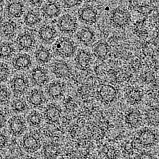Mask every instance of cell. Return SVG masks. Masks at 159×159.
<instances>
[{"label":"cell","instance_id":"cell-1","mask_svg":"<svg viewBox=\"0 0 159 159\" xmlns=\"http://www.w3.org/2000/svg\"><path fill=\"white\" fill-rule=\"evenodd\" d=\"M54 49L58 54L65 57H71L75 50L73 42L66 38L58 40L54 44Z\"/></svg>","mask_w":159,"mask_h":159},{"label":"cell","instance_id":"cell-2","mask_svg":"<svg viewBox=\"0 0 159 159\" xmlns=\"http://www.w3.org/2000/svg\"><path fill=\"white\" fill-rule=\"evenodd\" d=\"M57 25L61 32L66 34L72 33L77 28L76 18L69 14L64 15L59 19Z\"/></svg>","mask_w":159,"mask_h":159},{"label":"cell","instance_id":"cell-3","mask_svg":"<svg viewBox=\"0 0 159 159\" xmlns=\"http://www.w3.org/2000/svg\"><path fill=\"white\" fill-rule=\"evenodd\" d=\"M111 22L118 27H123L127 25L130 20L129 14L122 10H115L112 13Z\"/></svg>","mask_w":159,"mask_h":159},{"label":"cell","instance_id":"cell-4","mask_svg":"<svg viewBox=\"0 0 159 159\" xmlns=\"http://www.w3.org/2000/svg\"><path fill=\"white\" fill-rule=\"evenodd\" d=\"M25 127V121L20 116H14L10 120L9 124L10 132L14 136H19L22 134Z\"/></svg>","mask_w":159,"mask_h":159},{"label":"cell","instance_id":"cell-5","mask_svg":"<svg viewBox=\"0 0 159 159\" xmlns=\"http://www.w3.org/2000/svg\"><path fill=\"white\" fill-rule=\"evenodd\" d=\"M23 148L27 152L34 153L40 147V143L36 137L32 134H27L22 140Z\"/></svg>","mask_w":159,"mask_h":159},{"label":"cell","instance_id":"cell-6","mask_svg":"<svg viewBox=\"0 0 159 159\" xmlns=\"http://www.w3.org/2000/svg\"><path fill=\"white\" fill-rule=\"evenodd\" d=\"M28 83L24 76L18 75L13 78L11 82V88L16 95H22L28 88Z\"/></svg>","mask_w":159,"mask_h":159},{"label":"cell","instance_id":"cell-7","mask_svg":"<svg viewBox=\"0 0 159 159\" xmlns=\"http://www.w3.org/2000/svg\"><path fill=\"white\" fill-rule=\"evenodd\" d=\"M16 43L20 50L29 51L34 47L35 40L31 34L25 32L18 36Z\"/></svg>","mask_w":159,"mask_h":159},{"label":"cell","instance_id":"cell-8","mask_svg":"<svg viewBox=\"0 0 159 159\" xmlns=\"http://www.w3.org/2000/svg\"><path fill=\"white\" fill-rule=\"evenodd\" d=\"M117 95V91L114 87L110 85L102 86L99 91V96L102 102L110 103L115 100Z\"/></svg>","mask_w":159,"mask_h":159},{"label":"cell","instance_id":"cell-9","mask_svg":"<svg viewBox=\"0 0 159 159\" xmlns=\"http://www.w3.org/2000/svg\"><path fill=\"white\" fill-rule=\"evenodd\" d=\"M13 64L17 70H25L31 66L32 60L29 54H19L14 59Z\"/></svg>","mask_w":159,"mask_h":159},{"label":"cell","instance_id":"cell-10","mask_svg":"<svg viewBox=\"0 0 159 159\" xmlns=\"http://www.w3.org/2000/svg\"><path fill=\"white\" fill-rule=\"evenodd\" d=\"M31 79L35 85L43 86L47 83L48 77L45 70H43L42 67H37L32 70Z\"/></svg>","mask_w":159,"mask_h":159},{"label":"cell","instance_id":"cell-11","mask_svg":"<svg viewBox=\"0 0 159 159\" xmlns=\"http://www.w3.org/2000/svg\"><path fill=\"white\" fill-rule=\"evenodd\" d=\"M52 72L58 78H64L69 76L70 69L66 62L58 61L52 66Z\"/></svg>","mask_w":159,"mask_h":159},{"label":"cell","instance_id":"cell-12","mask_svg":"<svg viewBox=\"0 0 159 159\" xmlns=\"http://www.w3.org/2000/svg\"><path fill=\"white\" fill-rule=\"evenodd\" d=\"M39 36L43 42L48 43L54 40L56 32L53 27L49 25H44L39 31Z\"/></svg>","mask_w":159,"mask_h":159},{"label":"cell","instance_id":"cell-13","mask_svg":"<svg viewBox=\"0 0 159 159\" xmlns=\"http://www.w3.org/2000/svg\"><path fill=\"white\" fill-rule=\"evenodd\" d=\"M138 141L144 146H152L156 142V135L150 130H144L140 133L138 137Z\"/></svg>","mask_w":159,"mask_h":159},{"label":"cell","instance_id":"cell-14","mask_svg":"<svg viewBox=\"0 0 159 159\" xmlns=\"http://www.w3.org/2000/svg\"><path fill=\"white\" fill-rule=\"evenodd\" d=\"M7 14L10 18H19L22 16L24 13V7L20 2H13L7 7Z\"/></svg>","mask_w":159,"mask_h":159},{"label":"cell","instance_id":"cell-15","mask_svg":"<svg viewBox=\"0 0 159 159\" xmlns=\"http://www.w3.org/2000/svg\"><path fill=\"white\" fill-rule=\"evenodd\" d=\"M45 118L51 123H57L61 116V111L57 107L53 104L48 105L44 111Z\"/></svg>","mask_w":159,"mask_h":159},{"label":"cell","instance_id":"cell-16","mask_svg":"<svg viewBox=\"0 0 159 159\" xmlns=\"http://www.w3.org/2000/svg\"><path fill=\"white\" fill-rule=\"evenodd\" d=\"M28 100L29 102L34 107H39L44 102L45 98L42 91L35 89L30 92Z\"/></svg>","mask_w":159,"mask_h":159},{"label":"cell","instance_id":"cell-17","mask_svg":"<svg viewBox=\"0 0 159 159\" xmlns=\"http://www.w3.org/2000/svg\"><path fill=\"white\" fill-rule=\"evenodd\" d=\"M97 13L91 7H86L81 10L80 18L83 22L89 23H95L96 20Z\"/></svg>","mask_w":159,"mask_h":159},{"label":"cell","instance_id":"cell-18","mask_svg":"<svg viewBox=\"0 0 159 159\" xmlns=\"http://www.w3.org/2000/svg\"><path fill=\"white\" fill-rule=\"evenodd\" d=\"M42 11L45 16L48 18H54L60 14L61 9L57 3L51 2L46 4L43 7Z\"/></svg>","mask_w":159,"mask_h":159},{"label":"cell","instance_id":"cell-19","mask_svg":"<svg viewBox=\"0 0 159 159\" xmlns=\"http://www.w3.org/2000/svg\"><path fill=\"white\" fill-rule=\"evenodd\" d=\"M76 64L82 69H86L89 66L91 56L90 54L84 50L80 51L75 58Z\"/></svg>","mask_w":159,"mask_h":159},{"label":"cell","instance_id":"cell-20","mask_svg":"<svg viewBox=\"0 0 159 159\" xmlns=\"http://www.w3.org/2000/svg\"><path fill=\"white\" fill-rule=\"evenodd\" d=\"M47 91L48 95L52 98L57 99L63 95L64 87L59 82H53L48 86Z\"/></svg>","mask_w":159,"mask_h":159},{"label":"cell","instance_id":"cell-21","mask_svg":"<svg viewBox=\"0 0 159 159\" xmlns=\"http://www.w3.org/2000/svg\"><path fill=\"white\" fill-rule=\"evenodd\" d=\"M94 34L89 29H83L77 34V38L84 44H90L94 39Z\"/></svg>","mask_w":159,"mask_h":159},{"label":"cell","instance_id":"cell-22","mask_svg":"<svg viewBox=\"0 0 159 159\" xmlns=\"http://www.w3.org/2000/svg\"><path fill=\"white\" fill-rule=\"evenodd\" d=\"M35 55L36 60L40 64H47L51 60V53L46 48H39L35 52Z\"/></svg>","mask_w":159,"mask_h":159},{"label":"cell","instance_id":"cell-23","mask_svg":"<svg viewBox=\"0 0 159 159\" xmlns=\"http://www.w3.org/2000/svg\"><path fill=\"white\" fill-rule=\"evenodd\" d=\"M15 53V49L12 44L9 43H4L0 45V57L3 59H9Z\"/></svg>","mask_w":159,"mask_h":159},{"label":"cell","instance_id":"cell-24","mask_svg":"<svg viewBox=\"0 0 159 159\" xmlns=\"http://www.w3.org/2000/svg\"><path fill=\"white\" fill-rule=\"evenodd\" d=\"M109 51L108 45L104 42L99 43L93 49L94 54L99 58H105L108 54Z\"/></svg>","mask_w":159,"mask_h":159},{"label":"cell","instance_id":"cell-25","mask_svg":"<svg viewBox=\"0 0 159 159\" xmlns=\"http://www.w3.org/2000/svg\"><path fill=\"white\" fill-rule=\"evenodd\" d=\"M16 23L13 21H7L4 23L2 27V32L3 35L7 38H11L16 31Z\"/></svg>","mask_w":159,"mask_h":159},{"label":"cell","instance_id":"cell-26","mask_svg":"<svg viewBox=\"0 0 159 159\" xmlns=\"http://www.w3.org/2000/svg\"><path fill=\"white\" fill-rule=\"evenodd\" d=\"M40 20L38 15L34 11H30L25 14L24 18V22L29 27H32L38 24Z\"/></svg>","mask_w":159,"mask_h":159},{"label":"cell","instance_id":"cell-27","mask_svg":"<svg viewBox=\"0 0 159 159\" xmlns=\"http://www.w3.org/2000/svg\"><path fill=\"white\" fill-rule=\"evenodd\" d=\"M147 119L150 124L154 126L158 125L159 119V112L158 109H151L147 111Z\"/></svg>","mask_w":159,"mask_h":159},{"label":"cell","instance_id":"cell-28","mask_svg":"<svg viewBox=\"0 0 159 159\" xmlns=\"http://www.w3.org/2000/svg\"><path fill=\"white\" fill-rule=\"evenodd\" d=\"M126 121L128 124L132 127H137L140 122V116L137 111H133L129 113L126 116Z\"/></svg>","mask_w":159,"mask_h":159},{"label":"cell","instance_id":"cell-29","mask_svg":"<svg viewBox=\"0 0 159 159\" xmlns=\"http://www.w3.org/2000/svg\"><path fill=\"white\" fill-rule=\"evenodd\" d=\"M10 93L5 86H0V105H4L9 102Z\"/></svg>","mask_w":159,"mask_h":159},{"label":"cell","instance_id":"cell-30","mask_svg":"<svg viewBox=\"0 0 159 159\" xmlns=\"http://www.w3.org/2000/svg\"><path fill=\"white\" fill-rule=\"evenodd\" d=\"M11 107L14 111L17 113H20L26 110L27 104L25 102L22 100L16 99L13 101L11 104Z\"/></svg>","mask_w":159,"mask_h":159},{"label":"cell","instance_id":"cell-31","mask_svg":"<svg viewBox=\"0 0 159 159\" xmlns=\"http://www.w3.org/2000/svg\"><path fill=\"white\" fill-rule=\"evenodd\" d=\"M10 73L9 67L7 64L0 62V82L6 81Z\"/></svg>","mask_w":159,"mask_h":159},{"label":"cell","instance_id":"cell-32","mask_svg":"<svg viewBox=\"0 0 159 159\" xmlns=\"http://www.w3.org/2000/svg\"><path fill=\"white\" fill-rule=\"evenodd\" d=\"M28 121L33 126H38L42 122V116L39 113L32 112L28 117Z\"/></svg>","mask_w":159,"mask_h":159},{"label":"cell","instance_id":"cell-33","mask_svg":"<svg viewBox=\"0 0 159 159\" xmlns=\"http://www.w3.org/2000/svg\"><path fill=\"white\" fill-rule=\"evenodd\" d=\"M129 100L130 101L136 102H139L140 100L141 95H140V92L135 90V91L130 92L129 95Z\"/></svg>","mask_w":159,"mask_h":159},{"label":"cell","instance_id":"cell-34","mask_svg":"<svg viewBox=\"0 0 159 159\" xmlns=\"http://www.w3.org/2000/svg\"><path fill=\"white\" fill-rule=\"evenodd\" d=\"M80 0H62L64 6L67 8L76 7L80 3Z\"/></svg>","mask_w":159,"mask_h":159},{"label":"cell","instance_id":"cell-35","mask_svg":"<svg viewBox=\"0 0 159 159\" xmlns=\"http://www.w3.org/2000/svg\"><path fill=\"white\" fill-rule=\"evenodd\" d=\"M7 138L5 134L0 133V149L5 148L7 146Z\"/></svg>","mask_w":159,"mask_h":159},{"label":"cell","instance_id":"cell-36","mask_svg":"<svg viewBox=\"0 0 159 159\" xmlns=\"http://www.w3.org/2000/svg\"><path fill=\"white\" fill-rule=\"evenodd\" d=\"M7 122V118L5 116L0 112V128H2L5 126V125Z\"/></svg>","mask_w":159,"mask_h":159},{"label":"cell","instance_id":"cell-37","mask_svg":"<svg viewBox=\"0 0 159 159\" xmlns=\"http://www.w3.org/2000/svg\"><path fill=\"white\" fill-rule=\"evenodd\" d=\"M44 0H29V2L34 6H40L43 2Z\"/></svg>","mask_w":159,"mask_h":159},{"label":"cell","instance_id":"cell-38","mask_svg":"<svg viewBox=\"0 0 159 159\" xmlns=\"http://www.w3.org/2000/svg\"><path fill=\"white\" fill-rule=\"evenodd\" d=\"M3 25V23H2V19L1 18H0V31H1L2 30V27Z\"/></svg>","mask_w":159,"mask_h":159},{"label":"cell","instance_id":"cell-39","mask_svg":"<svg viewBox=\"0 0 159 159\" xmlns=\"http://www.w3.org/2000/svg\"><path fill=\"white\" fill-rule=\"evenodd\" d=\"M4 1L5 0H0V7L3 4V2H4Z\"/></svg>","mask_w":159,"mask_h":159}]
</instances>
